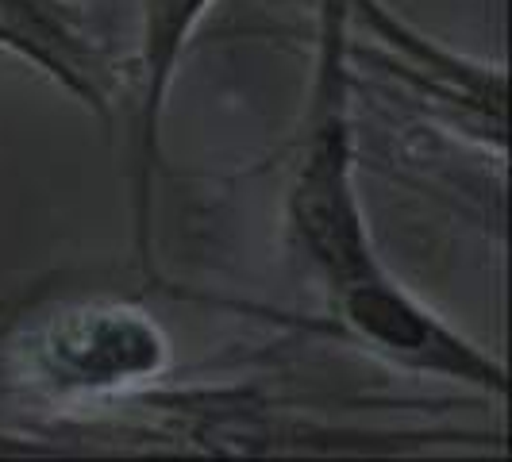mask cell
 Instances as JSON below:
<instances>
[{
  "label": "cell",
  "instance_id": "6da1fadb",
  "mask_svg": "<svg viewBox=\"0 0 512 462\" xmlns=\"http://www.w3.org/2000/svg\"><path fill=\"white\" fill-rule=\"evenodd\" d=\"M351 24L355 0H316L308 97L285 181L289 247L362 347L412 374L505 397L509 374L501 359L412 297L374 247L359 189Z\"/></svg>",
  "mask_w": 512,
  "mask_h": 462
},
{
  "label": "cell",
  "instance_id": "7a4b0ae2",
  "mask_svg": "<svg viewBox=\"0 0 512 462\" xmlns=\"http://www.w3.org/2000/svg\"><path fill=\"white\" fill-rule=\"evenodd\" d=\"M216 0H139V43H135V104L128 135V189H131V255L135 266L158 278L154 258V193L162 174V116L189 39Z\"/></svg>",
  "mask_w": 512,
  "mask_h": 462
},
{
  "label": "cell",
  "instance_id": "3957f363",
  "mask_svg": "<svg viewBox=\"0 0 512 462\" xmlns=\"http://www.w3.org/2000/svg\"><path fill=\"white\" fill-rule=\"evenodd\" d=\"M93 12L97 0H0V47L108 116L120 70L108 66Z\"/></svg>",
  "mask_w": 512,
  "mask_h": 462
},
{
  "label": "cell",
  "instance_id": "277c9868",
  "mask_svg": "<svg viewBox=\"0 0 512 462\" xmlns=\"http://www.w3.org/2000/svg\"><path fill=\"white\" fill-rule=\"evenodd\" d=\"M359 20L385 51L397 54V66L405 70L412 85L436 101L455 108V128L474 135L478 143H489L493 151H505V70H486L474 58L443 51L439 43L416 35L401 20L389 16L378 0H355Z\"/></svg>",
  "mask_w": 512,
  "mask_h": 462
}]
</instances>
